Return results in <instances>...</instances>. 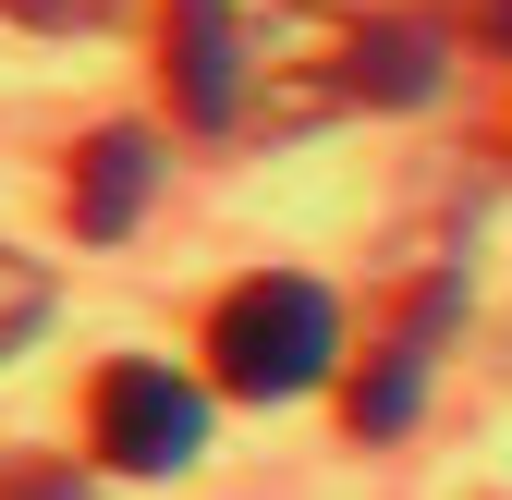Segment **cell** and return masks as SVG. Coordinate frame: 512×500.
<instances>
[{"instance_id": "1", "label": "cell", "mask_w": 512, "mask_h": 500, "mask_svg": "<svg viewBox=\"0 0 512 500\" xmlns=\"http://www.w3.org/2000/svg\"><path fill=\"white\" fill-rule=\"evenodd\" d=\"M330 354H342V318H330V293L293 281V269L220 293V318H208V366H220L232 403H293V391L330 379Z\"/></svg>"}, {"instance_id": "2", "label": "cell", "mask_w": 512, "mask_h": 500, "mask_svg": "<svg viewBox=\"0 0 512 500\" xmlns=\"http://www.w3.org/2000/svg\"><path fill=\"white\" fill-rule=\"evenodd\" d=\"M354 98V13H244V135H305Z\"/></svg>"}, {"instance_id": "3", "label": "cell", "mask_w": 512, "mask_h": 500, "mask_svg": "<svg viewBox=\"0 0 512 500\" xmlns=\"http://www.w3.org/2000/svg\"><path fill=\"white\" fill-rule=\"evenodd\" d=\"M86 452L122 464V476H183V464L208 452V403H196V379H171L159 354L98 366V391H86Z\"/></svg>"}, {"instance_id": "4", "label": "cell", "mask_w": 512, "mask_h": 500, "mask_svg": "<svg viewBox=\"0 0 512 500\" xmlns=\"http://www.w3.org/2000/svg\"><path fill=\"white\" fill-rule=\"evenodd\" d=\"M452 269H439V281H403L391 293V318H378L366 330V354L342 366V427H354V440H403V427H415V391H427V366H439V330H452Z\"/></svg>"}, {"instance_id": "5", "label": "cell", "mask_w": 512, "mask_h": 500, "mask_svg": "<svg viewBox=\"0 0 512 500\" xmlns=\"http://www.w3.org/2000/svg\"><path fill=\"white\" fill-rule=\"evenodd\" d=\"M159 86L183 135H232L244 110V25L232 0H159Z\"/></svg>"}, {"instance_id": "6", "label": "cell", "mask_w": 512, "mask_h": 500, "mask_svg": "<svg viewBox=\"0 0 512 500\" xmlns=\"http://www.w3.org/2000/svg\"><path fill=\"white\" fill-rule=\"evenodd\" d=\"M452 74V13H354V98L366 110H415Z\"/></svg>"}, {"instance_id": "7", "label": "cell", "mask_w": 512, "mask_h": 500, "mask_svg": "<svg viewBox=\"0 0 512 500\" xmlns=\"http://www.w3.org/2000/svg\"><path fill=\"white\" fill-rule=\"evenodd\" d=\"M147 183H159V147L135 135V122H98V135L74 147V232L86 244H122L147 220Z\"/></svg>"}, {"instance_id": "8", "label": "cell", "mask_w": 512, "mask_h": 500, "mask_svg": "<svg viewBox=\"0 0 512 500\" xmlns=\"http://www.w3.org/2000/svg\"><path fill=\"white\" fill-rule=\"evenodd\" d=\"M25 330H49V269L37 257H0V354H13Z\"/></svg>"}, {"instance_id": "9", "label": "cell", "mask_w": 512, "mask_h": 500, "mask_svg": "<svg viewBox=\"0 0 512 500\" xmlns=\"http://www.w3.org/2000/svg\"><path fill=\"white\" fill-rule=\"evenodd\" d=\"M439 13H452V37H476V49L512 61V0H439Z\"/></svg>"}, {"instance_id": "10", "label": "cell", "mask_w": 512, "mask_h": 500, "mask_svg": "<svg viewBox=\"0 0 512 500\" xmlns=\"http://www.w3.org/2000/svg\"><path fill=\"white\" fill-rule=\"evenodd\" d=\"M0 500H86V476H74V464H13Z\"/></svg>"}, {"instance_id": "11", "label": "cell", "mask_w": 512, "mask_h": 500, "mask_svg": "<svg viewBox=\"0 0 512 500\" xmlns=\"http://www.w3.org/2000/svg\"><path fill=\"white\" fill-rule=\"evenodd\" d=\"M0 13H13V25H98L110 0H0Z\"/></svg>"}]
</instances>
